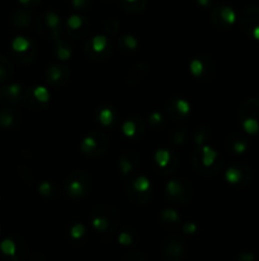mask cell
<instances>
[{"mask_svg":"<svg viewBox=\"0 0 259 261\" xmlns=\"http://www.w3.org/2000/svg\"><path fill=\"white\" fill-rule=\"evenodd\" d=\"M120 216L113 208L109 206H98L92 213V224L98 232L103 234H112L118 227Z\"/></svg>","mask_w":259,"mask_h":261,"instance_id":"1","label":"cell"},{"mask_svg":"<svg viewBox=\"0 0 259 261\" xmlns=\"http://www.w3.org/2000/svg\"><path fill=\"white\" fill-rule=\"evenodd\" d=\"M239 120L247 132L259 135V97H252L243 102L239 110Z\"/></svg>","mask_w":259,"mask_h":261,"instance_id":"2","label":"cell"},{"mask_svg":"<svg viewBox=\"0 0 259 261\" xmlns=\"http://www.w3.org/2000/svg\"><path fill=\"white\" fill-rule=\"evenodd\" d=\"M90 185L89 176L84 171H74L65 181V190L73 199H79L88 194Z\"/></svg>","mask_w":259,"mask_h":261,"instance_id":"3","label":"cell"},{"mask_svg":"<svg viewBox=\"0 0 259 261\" xmlns=\"http://www.w3.org/2000/svg\"><path fill=\"white\" fill-rule=\"evenodd\" d=\"M165 196L169 202L186 204L192 198V186L184 178L170 181L165 188Z\"/></svg>","mask_w":259,"mask_h":261,"instance_id":"4","label":"cell"},{"mask_svg":"<svg viewBox=\"0 0 259 261\" xmlns=\"http://www.w3.org/2000/svg\"><path fill=\"white\" fill-rule=\"evenodd\" d=\"M240 28L247 36L259 40V6H249L243 10Z\"/></svg>","mask_w":259,"mask_h":261,"instance_id":"5","label":"cell"},{"mask_svg":"<svg viewBox=\"0 0 259 261\" xmlns=\"http://www.w3.org/2000/svg\"><path fill=\"white\" fill-rule=\"evenodd\" d=\"M109 142L104 134L100 132H93L89 136H86L81 143V150L92 157L102 156L108 149Z\"/></svg>","mask_w":259,"mask_h":261,"instance_id":"6","label":"cell"},{"mask_svg":"<svg viewBox=\"0 0 259 261\" xmlns=\"http://www.w3.org/2000/svg\"><path fill=\"white\" fill-rule=\"evenodd\" d=\"M60 26L59 17L50 12L46 14H42L39 17L38 23H37V31L45 38H56L59 37V30L57 27Z\"/></svg>","mask_w":259,"mask_h":261,"instance_id":"7","label":"cell"},{"mask_svg":"<svg viewBox=\"0 0 259 261\" xmlns=\"http://www.w3.org/2000/svg\"><path fill=\"white\" fill-rule=\"evenodd\" d=\"M140 164V157L137 156L136 152H132V150H125V152L121 154L120 162H118V166H120V172L122 174V177L126 181H131V176L135 171L137 170Z\"/></svg>","mask_w":259,"mask_h":261,"instance_id":"8","label":"cell"},{"mask_svg":"<svg viewBox=\"0 0 259 261\" xmlns=\"http://www.w3.org/2000/svg\"><path fill=\"white\" fill-rule=\"evenodd\" d=\"M186 254V247L179 237H169L163 244V255L169 261H179Z\"/></svg>","mask_w":259,"mask_h":261,"instance_id":"9","label":"cell"},{"mask_svg":"<svg viewBox=\"0 0 259 261\" xmlns=\"http://www.w3.org/2000/svg\"><path fill=\"white\" fill-rule=\"evenodd\" d=\"M226 178L229 182L235 184V185L246 186L252 180V171L248 166L244 163H237L235 166L230 167L226 172Z\"/></svg>","mask_w":259,"mask_h":261,"instance_id":"10","label":"cell"},{"mask_svg":"<svg viewBox=\"0 0 259 261\" xmlns=\"http://www.w3.org/2000/svg\"><path fill=\"white\" fill-rule=\"evenodd\" d=\"M191 72L200 79H210L214 76L215 64L210 58L201 56L191 62Z\"/></svg>","mask_w":259,"mask_h":261,"instance_id":"11","label":"cell"},{"mask_svg":"<svg viewBox=\"0 0 259 261\" xmlns=\"http://www.w3.org/2000/svg\"><path fill=\"white\" fill-rule=\"evenodd\" d=\"M70 79V70L67 66H62V65H52L46 72V80L48 82V84L53 86V87H61V86L66 84Z\"/></svg>","mask_w":259,"mask_h":261,"instance_id":"12","label":"cell"},{"mask_svg":"<svg viewBox=\"0 0 259 261\" xmlns=\"http://www.w3.org/2000/svg\"><path fill=\"white\" fill-rule=\"evenodd\" d=\"M211 20L219 28H228L235 22V13L230 6H218L212 10Z\"/></svg>","mask_w":259,"mask_h":261,"instance_id":"13","label":"cell"},{"mask_svg":"<svg viewBox=\"0 0 259 261\" xmlns=\"http://www.w3.org/2000/svg\"><path fill=\"white\" fill-rule=\"evenodd\" d=\"M20 100H23V90L20 86L11 84L0 88V102L1 104L14 107L19 104Z\"/></svg>","mask_w":259,"mask_h":261,"instance_id":"14","label":"cell"},{"mask_svg":"<svg viewBox=\"0 0 259 261\" xmlns=\"http://www.w3.org/2000/svg\"><path fill=\"white\" fill-rule=\"evenodd\" d=\"M22 115L15 107H5L0 111V126L3 129H15L19 126Z\"/></svg>","mask_w":259,"mask_h":261,"instance_id":"15","label":"cell"},{"mask_svg":"<svg viewBox=\"0 0 259 261\" xmlns=\"http://www.w3.org/2000/svg\"><path fill=\"white\" fill-rule=\"evenodd\" d=\"M156 162L159 164V167H162L163 170V174H172L174 170H176L177 163H178V157L174 152L172 150H165V149H162L159 152L156 153Z\"/></svg>","mask_w":259,"mask_h":261,"instance_id":"16","label":"cell"},{"mask_svg":"<svg viewBox=\"0 0 259 261\" xmlns=\"http://www.w3.org/2000/svg\"><path fill=\"white\" fill-rule=\"evenodd\" d=\"M167 112L176 120H181V118H186L191 111L190 104H187L184 100H169L165 104Z\"/></svg>","mask_w":259,"mask_h":261,"instance_id":"17","label":"cell"},{"mask_svg":"<svg viewBox=\"0 0 259 261\" xmlns=\"http://www.w3.org/2000/svg\"><path fill=\"white\" fill-rule=\"evenodd\" d=\"M89 31V20L79 16H73L67 20V32L70 36L80 37Z\"/></svg>","mask_w":259,"mask_h":261,"instance_id":"18","label":"cell"},{"mask_svg":"<svg viewBox=\"0 0 259 261\" xmlns=\"http://www.w3.org/2000/svg\"><path fill=\"white\" fill-rule=\"evenodd\" d=\"M225 146L230 152L237 153V154H242V153H244L247 149H248L249 142L244 135L233 134L226 139Z\"/></svg>","mask_w":259,"mask_h":261,"instance_id":"19","label":"cell"},{"mask_svg":"<svg viewBox=\"0 0 259 261\" xmlns=\"http://www.w3.org/2000/svg\"><path fill=\"white\" fill-rule=\"evenodd\" d=\"M11 24L15 27V28L25 30L31 27L32 23V14L28 10L24 9H19V10H15L11 14Z\"/></svg>","mask_w":259,"mask_h":261,"instance_id":"20","label":"cell"},{"mask_svg":"<svg viewBox=\"0 0 259 261\" xmlns=\"http://www.w3.org/2000/svg\"><path fill=\"white\" fill-rule=\"evenodd\" d=\"M149 69L146 64H137L131 69L127 76V83L131 86H136L144 76L148 74Z\"/></svg>","mask_w":259,"mask_h":261,"instance_id":"21","label":"cell"},{"mask_svg":"<svg viewBox=\"0 0 259 261\" xmlns=\"http://www.w3.org/2000/svg\"><path fill=\"white\" fill-rule=\"evenodd\" d=\"M160 219H162L163 224L168 228H176L181 226V218H179L178 213L172 209L163 210V213L160 214Z\"/></svg>","mask_w":259,"mask_h":261,"instance_id":"22","label":"cell"},{"mask_svg":"<svg viewBox=\"0 0 259 261\" xmlns=\"http://www.w3.org/2000/svg\"><path fill=\"white\" fill-rule=\"evenodd\" d=\"M139 128L145 129V125L142 124V121L140 118H130L128 121H126V124L123 125V132H125L127 136H134V135H141ZM144 132V130H141Z\"/></svg>","mask_w":259,"mask_h":261,"instance_id":"23","label":"cell"},{"mask_svg":"<svg viewBox=\"0 0 259 261\" xmlns=\"http://www.w3.org/2000/svg\"><path fill=\"white\" fill-rule=\"evenodd\" d=\"M127 192L130 199L134 202L137 204H142V202H148L151 199V195H153V190L145 191V192H140V191L135 190L131 185L127 186Z\"/></svg>","mask_w":259,"mask_h":261,"instance_id":"24","label":"cell"},{"mask_svg":"<svg viewBox=\"0 0 259 261\" xmlns=\"http://www.w3.org/2000/svg\"><path fill=\"white\" fill-rule=\"evenodd\" d=\"M14 68L10 60L0 55V82H5L13 76Z\"/></svg>","mask_w":259,"mask_h":261,"instance_id":"25","label":"cell"},{"mask_svg":"<svg viewBox=\"0 0 259 261\" xmlns=\"http://www.w3.org/2000/svg\"><path fill=\"white\" fill-rule=\"evenodd\" d=\"M56 55L61 60L70 59V56H71V48L66 42H64V41L57 40V44H56Z\"/></svg>","mask_w":259,"mask_h":261,"instance_id":"26","label":"cell"},{"mask_svg":"<svg viewBox=\"0 0 259 261\" xmlns=\"http://www.w3.org/2000/svg\"><path fill=\"white\" fill-rule=\"evenodd\" d=\"M120 48L123 52L134 51L137 48V40L134 36H125L120 40Z\"/></svg>","mask_w":259,"mask_h":261,"instance_id":"27","label":"cell"},{"mask_svg":"<svg viewBox=\"0 0 259 261\" xmlns=\"http://www.w3.org/2000/svg\"><path fill=\"white\" fill-rule=\"evenodd\" d=\"M0 248H1V251H3L5 255H10V256L17 255V242H15V240L14 238L5 240V241L1 242Z\"/></svg>","mask_w":259,"mask_h":261,"instance_id":"28","label":"cell"},{"mask_svg":"<svg viewBox=\"0 0 259 261\" xmlns=\"http://www.w3.org/2000/svg\"><path fill=\"white\" fill-rule=\"evenodd\" d=\"M210 130L207 128H198V130L195 134V142L197 144H202L210 138Z\"/></svg>","mask_w":259,"mask_h":261,"instance_id":"29","label":"cell"},{"mask_svg":"<svg viewBox=\"0 0 259 261\" xmlns=\"http://www.w3.org/2000/svg\"><path fill=\"white\" fill-rule=\"evenodd\" d=\"M187 130L184 128H178L172 132V140L177 144H181L186 140Z\"/></svg>","mask_w":259,"mask_h":261,"instance_id":"30","label":"cell"},{"mask_svg":"<svg viewBox=\"0 0 259 261\" xmlns=\"http://www.w3.org/2000/svg\"><path fill=\"white\" fill-rule=\"evenodd\" d=\"M113 120H114L113 112H112L111 110L104 108V110H102V111H100L99 121L103 124V125H109V124H111Z\"/></svg>","mask_w":259,"mask_h":261,"instance_id":"31","label":"cell"},{"mask_svg":"<svg viewBox=\"0 0 259 261\" xmlns=\"http://www.w3.org/2000/svg\"><path fill=\"white\" fill-rule=\"evenodd\" d=\"M85 233H86L85 227L81 224H78V226H75L74 228H71V230H70V236H71V240L74 241V240H80L81 236H84Z\"/></svg>","mask_w":259,"mask_h":261,"instance_id":"32","label":"cell"},{"mask_svg":"<svg viewBox=\"0 0 259 261\" xmlns=\"http://www.w3.org/2000/svg\"><path fill=\"white\" fill-rule=\"evenodd\" d=\"M149 122H150L154 128H156V126H158V125H160V124L163 122L162 115H160V114H158V112L153 114V115H151L150 118H149Z\"/></svg>","mask_w":259,"mask_h":261,"instance_id":"33","label":"cell"},{"mask_svg":"<svg viewBox=\"0 0 259 261\" xmlns=\"http://www.w3.org/2000/svg\"><path fill=\"white\" fill-rule=\"evenodd\" d=\"M52 186H51V184L48 182H45L42 184L41 186H39V192H41L42 195H45V196H50L51 192H52Z\"/></svg>","mask_w":259,"mask_h":261,"instance_id":"34","label":"cell"},{"mask_svg":"<svg viewBox=\"0 0 259 261\" xmlns=\"http://www.w3.org/2000/svg\"><path fill=\"white\" fill-rule=\"evenodd\" d=\"M89 4V0H73V6L76 9H84L88 6Z\"/></svg>","mask_w":259,"mask_h":261,"instance_id":"35","label":"cell"},{"mask_svg":"<svg viewBox=\"0 0 259 261\" xmlns=\"http://www.w3.org/2000/svg\"><path fill=\"white\" fill-rule=\"evenodd\" d=\"M120 242L121 244H131V236L128 234L127 232H123L120 234Z\"/></svg>","mask_w":259,"mask_h":261,"instance_id":"36","label":"cell"},{"mask_svg":"<svg viewBox=\"0 0 259 261\" xmlns=\"http://www.w3.org/2000/svg\"><path fill=\"white\" fill-rule=\"evenodd\" d=\"M184 230H186L187 233H193L196 230V226L195 224H191V223H188V224L186 226V227L183 228Z\"/></svg>","mask_w":259,"mask_h":261,"instance_id":"37","label":"cell"},{"mask_svg":"<svg viewBox=\"0 0 259 261\" xmlns=\"http://www.w3.org/2000/svg\"><path fill=\"white\" fill-rule=\"evenodd\" d=\"M198 3H200L201 6H209V3H210V0H198Z\"/></svg>","mask_w":259,"mask_h":261,"instance_id":"38","label":"cell"},{"mask_svg":"<svg viewBox=\"0 0 259 261\" xmlns=\"http://www.w3.org/2000/svg\"><path fill=\"white\" fill-rule=\"evenodd\" d=\"M22 4H25V6H31L32 4V0H19Z\"/></svg>","mask_w":259,"mask_h":261,"instance_id":"39","label":"cell"},{"mask_svg":"<svg viewBox=\"0 0 259 261\" xmlns=\"http://www.w3.org/2000/svg\"><path fill=\"white\" fill-rule=\"evenodd\" d=\"M125 2H127V3H134V2H137V0H125Z\"/></svg>","mask_w":259,"mask_h":261,"instance_id":"40","label":"cell"}]
</instances>
